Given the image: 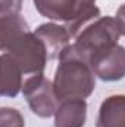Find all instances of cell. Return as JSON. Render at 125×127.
Segmentation results:
<instances>
[{
    "mask_svg": "<svg viewBox=\"0 0 125 127\" xmlns=\"http://www.w3.org/2000/svg\"><path fill=\"white\" fill-rule=\"evenodd\" d=\"M25 120L21 112L15 108L0 109V127H24Z\"/></svg>",
    "mask_w": 125,
    "mask_h": 127,
    "instance_id": "obj_11",
    "label": "cell"
},
{
    "mask_svg": "<svg viewBox=\"0 0 125 127\" xmlns=\"http://www.w3.org/2000/svg\"><path fill=\"white\" fill-rule=\"evenodd\" d=\"M0 66H1V72H0V93L1 96H9V97H15L19 93V90L22 89V68L21 65L16 62L9 53L1 55L0 58Z\"/></svg>",
    "mask_w": 125,
    "mask_h": 127,
    "instance_id": "obj_9",
    "label": "cell"
},
{
    "mask_svg": "<svg viewBox=\"0 0 125 127\" xmlns=\"http://www.w3.org/2000/svg\"><path fill=\"white\" fill-rule=\"evenodd\" d=\"M87 103L84 99L61 100L55 112V127H84Z\"/></svg>",
    "mask_w": 125,
    "mask_h": 127,
    "instance_id": "obj_8",
    "label": "cell"
},
{
    "mask_svg": "<svg viewBox=\"0 0 125 127\" xmlns=\"http://www.w3.org/2000/svg\"><path fill=\"white\" fill-rule=\"evenodd\" d=\"M97 127H125V96L115 95L103 100L99 109Z\"/></svg>",
    "mask_w": 125,
    "mask_h": 127,
    "instance_id": "obj_10",
    "label": "cell"
},
{
    "mask_svg": "<svg viewBox=\"0 0 125 127\" xmlns=\"http://www.w3.org/2000/svg\"><path fill=\"white\" fill-rule=\"evenodd\" d=\"M61 64L56 69L53 87L58 100L85 99L94 90L96 80L90 64L83 59L74 49L66 46L61 55Z\"/></svg>",
    "mask_w": 125,
    "mask_h": 127,
    "instance_id": "obj_2",
    "label": "cell"
},
{
    "mask_svg": "<svg viewBox=\"0 0 125 127\" xmlns=\"http://www.w3.org/2000/svg\"><path fill=\"white\" fill-rule=\"evenodd\" d=\"M35 35L43 41L49 61L61 58L65 47L69 46L68 40L71 38L68 30L65 27L56 25V24H43V25H40L35 30Z\"/></svg>",
    "mask_w": 125,
    "mask_h": 127,
    "instance_id": "obj_7",
    "label": "cell"
},
{
    "mask_svg": "<svg viewBox=\"0 0 125 127\" xmlns=\"http://www.w3.org/2000/svg\"><path fill=\"white\" fill-rule=\"evenodd\" d=\"M119 35L121 30L115 18L100 16L80 31V34L75 37V44L72 46L75 52L88 62V59L97 52L118 44Z\"/></svg>",
    "mask_w": 125,
    "mask_h": 127,
    "instance_id": "obj_4",
    "label": "cell"
},
{
    "mask_svg": "<svg viewBox=\"0 0 125 127\" xmlns=\"http://www.w3.org/2000/svg\"><path fill=\"white\" fill-rule=\"evenodd\" d=\"M0 44L4 53L21 65L25 75L43 74L49 61L46 47L19 13L0 16Z\"/></svg>",
    "mask_w": 125,
    "mask_h": 127,
    "instance_id": "obj_1",
    "label": "cell"
},
{
    "mask_svg": "<svg viewBox=\"0 0 125 127\" xmlns=\"http://www.w3.org/2000/svg\"><path fill=\"white\" fill-rule=\"evenodd\" d=\"M22 0H0L1 16L3 15H18L21 10Z\"/></svg>",
    "mask_w": 125,
    "mask_h": 127,
    "instance_id": "obj_12",
    "label": "cell"
},
{
    "mask_svg": "<svg viewBox=\"0 0 125 127\" xmlns=\"http://www.w3.org/2000/svg\"><path fill=\"white\" fill-rule=\"evenodd\" d=\"M118 25H119V30H121V34L125 35V4H122L118 12H116V16H115Z\"/></svg>",
    "mask_w": 125,
    "mask_h": 127,
    "instance_id": "obj_13",
    "label": "cell"
},
{
    "mask_svg": "<svg viewBox=\"0 0 125 127\" xmlns=\"http://www.w3.org/2000/svg\"><path fill=\"white\" fill-rule=\"evenodd\" d=\"M34 6L43 16L65 22L71 37H77L84 27L100 18L96 0H34Z\"/></svg>",
    "mask_w": 125,
    "mask_h": 127,
    "instance_id": "obj_3",
    "label": "cell"
},
{
    "mask_svg": "<svg viewBox=\"0 0 125 127\" xmlns=\"http://www.w3.org/2000/svg\"><path fill=\"white\" fill-rule=\"evenodd\" d=\"M88 64L94 74L104 81H116L125 77V47L113 44L93 55Z\"/></svg>",
    "mask_w": 125,
    "mask_h": 127,
    "instance_id": "obj_6",
    "label": "cell"
},
{
    "mask_svg": "<svg viewBox=\"0 0 125 127\" xmlns=\"http://www.w3.org/2000/svg\"><path fill=\"white\" fill-rule=\"evenodd\" d=\"M22 92L32 112L38 117L47 118L56 112L59 100L55 95V87L43 74L31 75L24 83Z\"/></svg>",
    "mask_w": 125,
    "mask_h": 127,
    "instance_id": "obj_5",
    "label": "cell"
}]
</instances>
